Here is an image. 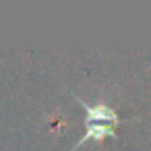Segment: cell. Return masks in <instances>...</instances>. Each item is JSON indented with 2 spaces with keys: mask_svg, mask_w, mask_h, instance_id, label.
Instances as JSON below:
<instances>
[{
  "mask_svg": "<svg viewBox=\"0 0 151 151\" xmlns=\"http://www.w3.org/2000/svg\"><path fill=\"white\" fill-rule=\"evenodd\" d=\"M81 106L87 110V126H112L120 122V118L116 116V112L106 106V104H97V106H91L87 104L85 99H79Z\"/></svg>",
  "mask_w": 151,
  "mask_h": 151,
  "instance_id": "obj_1",
  "label": "cell"
}]
</instances>
